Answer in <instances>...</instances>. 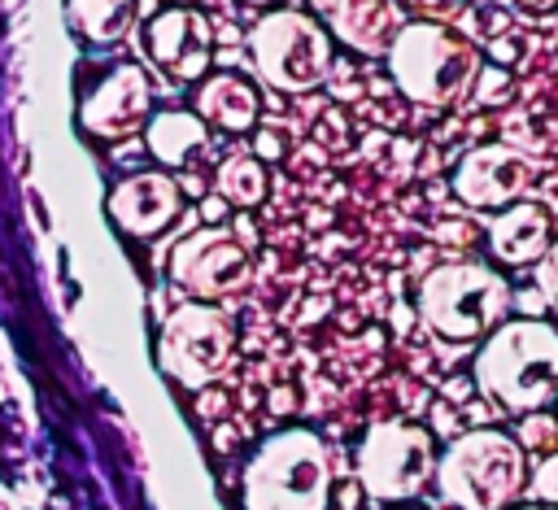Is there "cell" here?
<instances>
[{
	"instance_id": "6da1fadb",
	"label": "cell",
	"mask_w": 558,
	"mask_h": 510,
	"mask_svg": "<svg viewBox=\"0 0 558 510\" xmlns=\"http://www.w3.org/2000/svg\"><path fill=\"white\" fill-rule=\"evenodd\" d=\"M480 392L506 414H532L558 401V327L545 318H506L475 353Z\"/></svg>"
},
{
	"instance_id": "7a4b0ae2",
	"label": "cell",
	"mask_w": 558,
	"mask_h": 510,
	"mask_svg": "<svg viewBox=\"0 0 558 510\" xmlns=\"http://www.w3.org/2000/svg\"><path fill=\"white\" fill-rule=\"evenodd\" d=\"M480 70H484L480 48L466 35H458L453 26L432 22V17L405 22L401 35L388 48V74H392V83L401 87L405 100L427 105V109L458 105L475 87Z\"/></svg>"
},
{
	"instance_id": "3957f363",
	"label": "cell",
	"mask_w": 558,
	"mask_h": 510,
	"mask_svg": "<svg viewBox=\"0 0 558 510\" xmlns=\"http://www.w3.org/2000/svg\"><path fill=\"white\" fill-rule=\"evenodd\" d=\"M527 449L501 427L462 432L436 462V488L458 510H506L527 493Z\"/></svg>"
},
{
	"instance_id": "277c9868",
	"label": "cell",
	"mask_w": 558,
	"mask_h": 510,
	"mask_svg": "<svg viewBox=\"0 0 558 510\" xmlns=\"http://www.w3.org/2000/svg\"><path fill=\"white\" fill-rule=\"evenodd\" d=\"M331 453L310 427H283L244 466V510H327Z\"/></svg>"
},
{
	"instance_id": "5b68a950",
	"label": "cell",
	"mask_w": 558,
	"mask_h": 510,
	"mask_svg": "<svg viewBox=\"0 0 558 510\" xmlns=\"http://www.w3.org/2000/svg\"><path fill=\"white\" fill-rule=\"evenodd\" d=\"M510 283L484 262H440L418 283V318L449 344L484 340L506 323Z\"/></svg>"
},
{
	"instance_id": "8992f818",
	"label": "cell",
	"mask_w": 558,
	"mask_h": 510,
	"mask_svg": "<svg viewBox=\"0 0 558 510\" xmlns=\"http://www.w3.org/2000/svg\"><path fill=\"white\" fill-rule=\"evenodd\" d=\"M248 57L266 87L310 92L331 70V35L301 9H270L248 31Z\"/></svg>"
},
{
	"instance_id": "52a82bcc",
	"label": "cell",
	"mask_w": 558,
	"mask_h": 510,
	"mask_svg": "<svg viewBox=\"0 0 558 510\" xmlns=\"http://www.w3.org/2000/svg\"><path fill=\"white\" fill-rule=\"evenodd\" d=\"M235 349V323L214 301H187L179 305L157 336V362L161 371L183 388H205L218 379Z\"/></svg>"
},
{
	"instance_id": "ba28073f",
	"label": "cell",
	"mask_w": 558,
	"mask_h": 510,
	"mask_svg": "<svg viewBox=\"0 0 558 510\" xmlns=\"http://www.w3.org/2000/svg\"><path fill=\"white\" fill-rule=\"evenodd\" d=\"M436 445L432 432L405 418H384L362 436L357 449V479L375 501H405L423 493L436 475Z\"/></svg>"
},
{
	"instance_id": "9c48e42d",
	"label": "cell",
	"mask_w": 558,
	"mask_h": 510,
	"mask_svg": "<svg viewBox=\"0 0 558 510\" xmlns=\"http://www.w3.org/2000/svg\"><path fill=\"white\" fill-rule=\"evenodd\" d=\"M248 279H253L248 244L222 222L183 235L170 253V283L183 288L192 301H227L244 292Z\"/></svg>"
},
{
	"instance_id": "30bf717a",
	"label": "cell",
	"mask_w": 558,
	"mask_h": 510,
	"mask_svg": "<svg viewBox=\"0 0 558 510\" xmlns=\"http://www.w3.org/2000/svg\"><path fill=\"white\" fill-rule=\"evenodd\" d=\"M532 187V157L510 144H480L453 170V196L471 209H506Z\"/></svg>"
},
{
	"instance_id": "8fae6325",
	"label": "cell",
	"mask_w": 558,
	"mask_h": 510,
	"mask_svg": "<svg viewBox=\"0 0 558 510\" xmlns=\"http://www.w3.org/2000/svg\"><path fill=\"white\" fill-rule=\"evenodd\" d=\"M144 52L170 78H183V83L196 78L201 83L209 74V61H214V31L196 9L174 4V9H161L144 26Z\"/></svg>"
},
{
	"instance_id": "7c38bea8",
	"label": "cell",
	"mask_w": 558,
	"mask_h": 510,
	"mask_svg": "<svg viewBox=\"0 0 558 510\" xmlns=\"http://www.w3.org/2000/svg\"><path fill=\"white\" fill-rule=\"evenodd\" d=\"M153 83L140 65H113L100 87L78 105V126L96 139H126L148 122Z\"/></svg>"
},
{
	"instance_id": "4fadbf2b",
	"label": "cell",
	"mask_w": 558,
	"mask_h": 510,
	"mask_svg": "<svg viewBox=\"0 0 558 510\" xmlns=\"http://www.w3.org/2000/svg\"><path fill=\"white\" fill-rule=\"evenodd\" d=\"M183 214V192L170 174H157V170H140V174H126L113 192H109V218L126 231V235H161L174 218Z\"/></svg>"
},
{
	"instance_id": "5bb4252c",
	"label": "cell",
	"mask_w": 558,
	"mask_h": 510,
	"mask_svg": "<svg viewBox=\"0 0 558 510\" xmlns=\"http://www.w3.org/2000/svg\"><path fill=\"white\" fill-rule=\"evenodd\" d=\"M327 26L340 44H349L362 57H388L392 39L401 35V9L397 0H331Z\"/></svg>"
},
{
	"instance_id": "9a60e30c",
	"label": "cell",
	"mask_w": 558,
	"mask_h": 510,
	"mask_svg": "<svg viewBox=\"0 0 558 510\" xmlns=\"http://www.w3.org/2000/svg\"><path fill=\"white\" fill-rule=\"evenodd\" d=\"M549 244H554V222L532 201H514L488 218V253L506 266H536Z\"/></svg>"
},
{
	"instance_id": "2e32d148",
	"label": "cell",
	"mask_w": 558,
	"mask_h": 510,
	"mask_svg": "<svg viewBox=\"0 0 558 510\" xmlns=\"http://www.w3.org/2000/svg\"><path fill=\"white\" fill-rule=\"evenodd\" d=\"M196 113L209 122V126H218V131H227V135H244V131H253L257 126V113H262V100H257V87L244 78V74H235V70H214V74H205L201 83H196Z\"/></svg>"
},
{
	"instance_id": "e0dca14e",
	"label": "cell",
	"mask_w": 558,
	"mask_h": 510,
	"mask_svg": "<svg viewBox=\"0 0 558 510\" xmlns=\"http://www.w3.org/2000/svg\"><path fill=\"white\" fill-rule=\"evenodd\" d=\"M148 153L161 161V166H187L192 157L205 153L209 144V122L201 113H187V109H161L148 118Z\"/></svg>"
},
{
	"instance_id": "ac0fdd59",
	"label": "cell",
	"mask_w": 558,
	"mask_h": 510,
	"mask_svg": "<svg viewBox=\"0 0 558 510\" xmlns=\"http://www.w3.org/2000/svg\"><path fill=\"white\" fill-rule=\"evenodd\" d=\"M70 26L92 44H113L135 22V0H65Z\"/></svg>"
},
{
	"instance_id": "d6986e66",
	"label": "cell",
	"mask_w": 558,
	"mask_h": 510,
	"mask_svg": "<svg viewBox=\"0 0 558 510\" xmlns=\"http://www.w3.org/2000/svg\"><path fill=\"white\" fill-rule=\"evenodd\" d=\"M214 183H218V196H222L227 205L253 209V205H262V196H266V166H262L253 153H231V157L218 166Z\"/></svg>"
},
{
	"instance_id": "ffe728a7",
	"label": "cell",
	"mask_w": 558,
	"mask_h": 510,
	"mask_svg": "<svg viewBox=\"0 0 558 510\" xmlns=\"http://www.w3.org/2000/svg\"><path fill=\"white\" fill-rule=\"evenodd\" d=\"M519 440H523V449L527 453H554L558 449V418L554 414H545V410H532V414H523V432H519Z\"/></svg>"
},
{
	"instance_id": "44dd1931",
	"label": "cell",
	"mask_w": 558,
	"mask_h": 510,
	"mask_svg": "<svg viewBox=\"0 0 558 510\" xmlns=\"http://www.w3.org/2000/svg\"><path fill=\"white\" fill-rule=\"evenodd\" d=\"M527 493L545 506H558V449L554 453H541L532 475H527Z\"/></svg>"
},
{
	"instance_id": "7402d4cb",
	"label": "cell",
	"mask_w": 558,
	"mask_h": 510,
	"mask_svg": "<svg viewBox=\"0 0 558 510\" xmlns=\"http://www.w3.org/2000/svg\"><path fill=\"white\" fill-rule=\"evenodd\" d=\"M536 292H541L549 305H558V235H554V244L545 248V257L536 262Z\"/></svg>"
},
{
	"instance_id": "603a6c76",
	"label": "cell",
	"mask_w": 558,
	"mask_h": 510,
	"mask_svg": "<svg viewBox=\"0 0 558 510\" xmlns=\"http://www.w3.org/2000/svg\"><path fill=\"white\" fill-rule=\"evenodd\" d=\"M418 17H432V22H449L453 13H462V0H405Z\"/></svg>"
},
{
	"instance_id": "cb8c5ba5",
	"label": "cell",
	"mask_w": 558,
	"mask_h": 510,
	"mask_svg": "<svg viewBox=\"0 0 558 510\" xmlns=\"http://www.w3.org/2000/svg\"><path fill=\"white\" fill-rule=\"evenodd\" d=\"M519 9H527V13H554L558 0H519Z\"/></svg>"
},
{
	"instance_id": "d4e9b609",
	"label": "cell",
	"mask_w": 558,
	"mask_h": 510,
	"mask_svg": "<svg viewBox=\"0 0 558 510\" xmlns=\"http://www.w3.org/2000/svg\"><path fill=\"white\" fill-rule=\"evenodd\" d=\"M244 4H257V9H270V4H279V0H244Z\"/></svg>"
},
{
	"instance_id": "484cf974",
	"label": "cell",
	"mask_w": 558,
	"mask_h": 510,
	"mask_svg": "<svg viewBox=\"0 0 558 510\" xmlns=\"http://www.w3.org/2000/svg\"><path fill=\"white\" fill-rule=\"evenodd\" d=\"M519 510H558V506H545V501H536V506H519Z\"/></svg>"
}]
</instances>
